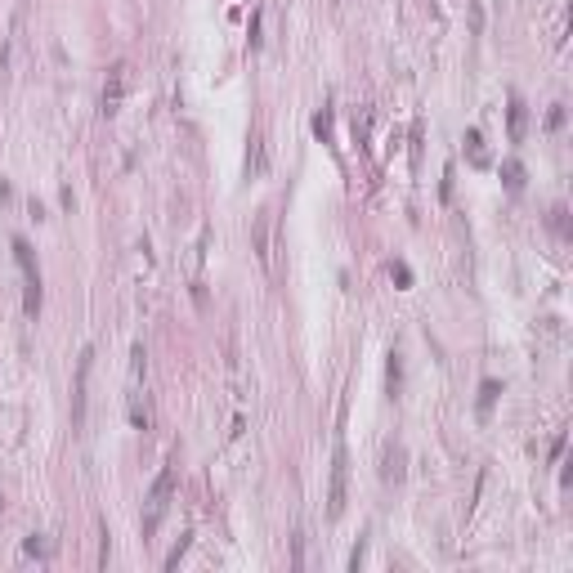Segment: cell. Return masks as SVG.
I'll return each mask as SVG.
<instances>
[{"instance_id":"6da1fadb","label":"cell","mask_w":573,"mask_h":573,"mask_svg":"<svg viewBox=\"0 0 573 573\" xmlns=\"http://www.w3.org/2000/svg\"><path fill=\"white\" fill-rule=\"evenodd\" d=\"M175 475H179V462H166V466H161V475L152 480L148 511H143V542H148L152 533L161 529V520H166V506H170V498H175Z\"/></svg>"},{"instance_id":"7a4b0ae2","label":"cell","mask_w":573,"mask_h":573,"mask_svg":"<svg viewBox=\"0 0 573 573\" xmlns=\"http://www.w3.org/2000/svg\"><path fill=\"white\" fill-rule=\"evenodd\" d=\"M14 260H18V269H23V309H27V318H36L41 313V269H36V255H32V242L27 237H14Z\"/></svg>"},{"instance_id":"3957f363","label":"cell","mask_w":573,"mask_h":573,"mask_svg":"<svg viewBox=\"0 0 573 573\" xmlns=\"http://www.w3.org/2000/svg\"><path fill=\"white\" fill-rule=\"evenodd\" d=\"M345 498H349V453H345V439H336V453H331V489H327V515L331 520L345 511Z\"/></svg>"},{"instance_id":"277c9868","label":"cell","mask_w":573,"mask_h":573,"mask_svg":"<svg viewBox=\"0 0 573 573\" xmlns=\"http://www.w3.org/2000/svg\"><path fill=\"white\" fill-rule=\"evenodd\" d=\"M90 367H94V349L85 345L76 358V385H72V426L85 430V403H90Z\"/></svg>"},{"instance_id":"5b68a950","label":"cell","mask_w":573,"mask_h":573,"mask_svg":"<svg viewBox=\"0 0 573 573\" xmlns=\"http://www.w3.org/2000/svg\"><path fill=\"white\" fill-rule=\"evenodd\" d=\"M126 90H130V63L121 59V63H112V72H108V81H103V117H117L121 112V103H126Z\"/></svg>"},{"instance_id":"8992f818","label":"cell","mask_w":573,"mask_h":573,"mask_svg":"<svg viewBox=\"0 0 573 573\" xmlns=\"http://www.w3.org/2000/svg\"><path fill=\"white\" fill-rule=\"evenodd\" d=\"M255 255H260V264H269V211H260L255 219Z\"/></svg>"},{"instance_id":"52a82bcc","label":"cell","mask_w":573,"mask_h":573,"mask_svg":"<svg viewBox=\"0 0 573 573\" xmlns=\"http://www.w3.org/2000/svg\"><path fill=\"white\" fill-rule=\"evenodd\" d=\"M385 381H390V399H399V390H403V358L390 349V367H385Z\"/></svg>"},{"instance_id":"ba28073f","label":"cell","mask_w":573,"mask_h":573,"mask_svg":"<svg viewBox=\"0 0 573 573\" xmlns=\"http://www.w3.org/2000/svg\"><path fill=\"white\" fill-rule=\"evenodd\" d=\"M264 170V139L251 135V148H246V175H260Z\"/></svg>"},{"instance_id":"9c48e42d","label":"cell","mask_w":573,"mask_h":573,"mask_svg":"<svg viewBox=\"0 0 573 573\" xmlns=\"http://www.w3.org/2000/svg\"><path fill=\"white\" fill-rule=\"evenodd\" d=\"M502 179H506V188H511V193H520V188H524V166L515 157H506L502 161Z\"/></svg>"},{"instance_id":"30bf717a","label":"cell","mask_w":573,"mask_h":573,"mask_svg":"<svg viewBox=\"0 0 573 573\" xmlns=\"http://www.w3.org/2000/svg\"><path fill=\"white\" fill-rule=\"evenodd\" d=\"M498 394H502V385H498V381H484V385H480V417H489V412H493Z\"/></svg>"},{"instance_id":"8fae6325","label":"cell","mask_w":573,"mask_h":573,"mask_svg":"<svg viewBox=\"0 0 573 573\" xmlns=\"http://www.w3.org/2000/svg\"><path fill=\"white\" fill-rule=\"evenodd\" d=\"M520 139H524V103L511 99V143H520Z\"/></svg>"},{"instance_id":"7c38bea8","label":"cell","mask_w":573,"mask_h":573,"mask_svg":"<svg viewBox=\"0 0 573 573\" xmlns=\"http://www.w3.org/2000/svg\"><path fill=\"white\" fill-rule=\"evenodd\" d=\"M313 135H318L322 143H327V139H331V108H322V112H318V117H313Z\"/></svg>"},{"instance_id":"4fadbf2b","label":"cell","mask_w":573,"mask_h":573,"mask_svg":"<svg viewBox=\"0 0 573 573\" xmlns=\"http://www.w3.org/2000/svg\"><path fill=\"white\" fill-rule=\"evenodd\" d=\"M466 148H471V161H480V166H484V135H480V130H466Z\"/></svg>"},{"instance_id":"5bb4252c","label":"cell","mask_w":573,"mask_h":573,"mask_svg":"<svg viewBox=\"0 0 573 573\" xmlns=\"http://www.w3.org/2000/svg\"><path fill=\"white\" fill-rule=\"evenodd\" d=\"M188 542H193V533H184V538L175 542V551L166 556V569H179V560H184V551H188Z\"/></svg>"},{"instance_id":"9a60e30c","label":"cell","mask_w":573,"mask_h":573,"mask_svg":"<svg viewBox=\"0 0 573 573\" xmlns=\"http://www.w3.org/2000/svg\"><path fill=\"white\" fill-rule=\"evenodd\" d=\"M565 215H569L565 206H551V228H556V233H569V219Z\"/></svg>"},{"instance_id":"2e32d148","label":"cell","mask_w":573,"mask_h":573,"mask_svg":"<svg viewBox=\"0 0 573 573\" xmlns=\"http://www.w3.org/2000/svg\"><path fill=\"white\" fill-rule=\"evenodd\" d=\"M547 126H551V130H560V126H565V103H551V112H547Z\"/></svg>"},{"instance_id":"e0dca14e","label":"cell","mask_w":573,"mask_h":573,"mask_svg":"<svg viewBox=\"0 0 573 573\" xmlns=\"http://www.w3.org/2000/svg\"><path fill=\"white\" fill-rule=\"evenodd\" d=\"M27 556H45V542L36 538V533H32V538H27Z\"/></svg>"},{"instance_id":"ac0fdd59","label":"cell","mask_w":573,"mask_h":573,"mask_svg":"<svg viewBox=\"0 0 573 573\" xmlns=\"http://www.w3.org/2000/svg\"><path fill=\"white\" fill-rule=\"evenodd\" d=\"M390 269H394V278H399V282H403V286H408V282H412V269H408V264H390Z\"/></svg>"}]
</instances>
